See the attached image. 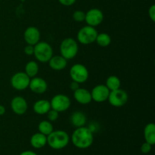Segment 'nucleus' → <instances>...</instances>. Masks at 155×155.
Returning <instances> with one entry per match:
<instances>
[{"label":"nucleus","instance_id":"nucleus-1","mask_svg":"<svg viewBox=\"0 0 155 155\" xmlns=\"http://www.w3.org/2000/svg\"><path fill=\"white\" fill-rule=\"evenodd\" d=\"M71 141L76 148L86 149L93 143V132L88 127H78L73 133Z\"/></svg>","mask_w":155,"mask_h":155},{"label":"nucleus","instance_id":"nucleus-2","mask_svg":"<svg viewBox=\"0 0 155 155\" xmlns=\"http://www.w3.org/2000/svg\"><path fill=\"white\" fill-rule=\"evenodd\" d=\"M70 136L64 130H53L47 136V144L50 148L54 150H61L67 147L69 144Z\"/></svg>","mask_w":155,"mask_h":155},{"label":"nucleus","instance_id":"nucleus-3","mask_svg":"<svg viewBox=\"0 0 155 155\" xmlns=\"http://www.w3.org/2000/svg\"><path fill=\"white\" fill-rule=\"evenodd\" d=\"M33 54L39 61L42 63L48 62V61L53 56L52 47L48 42L39 41L37 44L34 45Z\"/></svg>","mask_w":155,"mask_h":155},{"label":"nucleus","instance_id":"nucleus-4","mask_svg":"<svg viewBox=\"0 0 155 155\" xmlns=\"http://www.w3.org/2000/svg\"><path fill=\"white\" fill-rule=\"evenodd\" d=\"M78 44L73 38H66L61 43V55L67 60L74 58L78 53Z\"/></svg>","mask_w":155,"mask_h":155},{"label":"nucleus","instance_id":"nucleus-5","mask_svg":"<svg viewBox=\"0 0 155 155\" xmlns=\"http://www.w3.org/2000/svg\"><path fill=\"white\" fill-rule=\"evenodd\" d=\"M98 32L95 27L85 26L79 30L77 33V40L83 45H89L95 42Z\"/></svg>","mask_w":155,"mask_h":155},{"label":"nucleus","instance_id":"nucleus-6","mask_svg":"<svg viewBox=\"0 0 155 155\" xmlns=\"http://www.w3.org/2000/svg\"><path fill=\"white\" fill-rule=\"evenodd\" d=\"M70 76L73 81L83 83L89 78V71L86 66L82 64H75L70 70Z\"/></svg>","mask_w":155,"mask_h":155},{"label":"nucleus","instance_id":"nucleus-7","mask_svg":"<svg viewBox=\"0 0 155 155\" xmlns=\"http://www.w3.org/2000/svg\"><path fill=\"white\" fill-rule=\"evenodd\" d=\"M50 104H51V109L57 110L60 113L68 110L71 107V102L68 95L64 94H58L51 98Z\"/></svg>","mask_w":155,"mask_h":155},{"label":"nucleus","instance_id":"nucleus-8","mask_svg":"<svg viewBox=\"0 0 155 155\" xmlns=\"http://www.w3.org/2000/svg\"><path fill=\"white\" fill-rule=\"evenodd\" d=\"M109 103L112 106L116 107H120L127 104L128 101V95L127 92H125L120 88L114 91H110L108 98Z\"/></svg>","mask_w":155,"mask_h":155},{"label":"nucleus","instance_id":"nucleus-9","mask_svg":"<svg viewBox=\"0 0 155 155\" xmlns=\"http://www.w3.org/2000/svg\"><path fill=\"white\" fill-rule=\"evenodd\" d=\"M30 81V78L25 72H18L11 78V85L16 90L22 91L29 87Z\"/></svg>","mask_w":155,"mask_h":155},{"label":"nucleus","instance_id":"nucleus-10","mask_svg":"<svg viewBox=\"0 0 155 155\" xmlns=\"http://www.w3.org/2000/svg\"><path fill=\"white\" fill-rule=\"evenodd\" d=\"M104 19L103 12L98 8H92L86 13L85 21L87 25L95 27L100 25Z\"/></svg>","mask_w":155,"mask_h":155},{"label":"nucleus","instance_id":"nucleus-11","mask_svg":"<svg viewBox=\"0 0 155 155\" xmlns=\"http://www.w3.org/2000/svg\"><path fill=\"white\" fill-rule=\"evenodd\" d=\"M109 94H110V90L107 89L105 85L102 84L95 86L91 92L92 99L98 103H101L107 101Z\"/></svg>","mask_w":155,"mask_h":155},{"label":"nucleus","instance_id":"nucleus-12","mask_svg":"<svg viewBox=\"0 0 155 155\" xmlns=\"http://www.w3.org/2000/svg\"><path fill=\"white\" fill-rule=\"evenodd\" d=\"M11 107L15 114L23 115L27 112L28 104L25 98L21 96H16L11 101Z\"/></svg>","mask_w":155,"mask_h":155},{"label":"nucleus","instance_id":"nucleus-13","mask_svg":"<svg viewBox=\"0 0 155 155\" xmlns=\"http://www.w3.org/2000/svg\"><path fill=\"white\" fill-rule=\"evenodd\" d=\"M40 32L36 27H29L25 30L24 39L27 45H35L40 41Z\"/></svg>","mask_w":155,"mask_h":155},{"label":"nucleus","instance_id":"nucleus-14","mask_svg":"<svg viewBox=\"0 0 155 155\" xmlns=\"http://www.w3.org/2000/svg\"><path fill=\"white\" fill-rule=\"evenodd\" d=\"M29 88L33 92L36 94H42L48 89L47 82L41 77H33L30 80Z\"/></svg>","mask_w":155,"mask_h":155},{"label":"nucleus","instance_id":"nucleus-15","mask_svg":"<svg viewBox=\"0 0 155 155\" xmlns=\"http://www.w3.org/2000/svg\"><path fill=\"white\" fill-rule=\"evenodd\" d=\"M74 97L76 101L81 104H88L92 101L91 92L84 88H79L74 92Z\"/></svg>","mask_w":155,"mask_h":155},{"label":"nucleus","instance_id":"nucleus-16","mask_svg":"<svg viewBox=\"0 0 155 155\" xmlns=\"http://www.w3.org/2000/svg\"><path fill=\"white\" fill-rule=\"evenodd\" d=\"M49 67L52 70L56 71H60L64 69L68 64V60L61 55L52 56L48 61Z\"/></svg>","mask_w":155,"mask_h":155},{"label":"nucleus","instance_id":"nucleus-17","mask_svg":"<svg viewBox=\"0 0 155 155\" xmlns=\"http://www.w3.org/2000/svg\"><path fill=\"white\" fill-rule=\"evenodd\" d=\"M50 109H51V104L48 100H38L33 104V110L35 113L39 115L46 114Z\"/></svg>","mask_w":155,"mask_h":155},{"label":"nucleus","instance_id":"nucleus-18","mask_svg":"<svg viewBox=\"0 0 155 155\" xmlns=\"http://www.w3.org/2000/svg\"><path fill=\"white\" fill-rule=\"evenodd\" d=\"M46 144L47 136L42 134L39 132L33 134L30 138V145L33 148H36V149L43 148L44 146H45Z\"/></svg>","mask_w":155,"mask_h":155},{"label":"nucleus","instance_id":"nucleus-19","mask_svg":"<svg viewBox=\"0 0 155 155\" xmlns=\"http://www.w3.org/2000/svg\"><path fill=\"white\" fill-rule=\"evenodd\" d=\"M71 123L76 128L84 127L86 123V117L83 112L75 111L71 114Z\"/></svg>","mask_w":155,"mask_h":155},{"label":"nucleus","instance_id":"nucleus-20","mask_svg":"<svg viewBox=\"0 0 155 155\" xmlns=\"http://www.w3.org/2000/svg\"><path fill=\"white\" fill-rule=\"evenodd\" d=\"M144 137L145 142L154 145L155 144V125L154 123H149L144 129Z\"/></svg>","mask_w":155,"mask_h":155},{"label":"nucleus","instance_id":"nucleus-21","mask_svg":"<svg viewBox=\"0 0 155 155\" xmlns=\"http://www.w3.org/2000/svg\"><path fill=\"white\" fill-rule=\"evenodd\" d=\"M120 80L119 77H117V76H110V77H107V79L106 80L105 86H107V89L110 91H114L116 90V89H120Z\"/></svg>","mask_w":155,"mask_h":155},{"label":"nucleus","instance_id":"nucleus-22","mask_svg":"<svg viewBox=\"0 0 155 155\" xmlns=\"http://www.w3.org/2000/svg\"><path fill=\"white\" fill-rule=\"evenodd\" d=\"M39 72V65L34 61H31L27 63L25 66V74L30 78L36 77Z\"/></svg>","mask_w":155,"mask_h":155},{"label":"nucleus","instance_id":"nucleus-23","mask_svg":"<svg viewBox=\"0 0 155 155\" xmlns=\"http://www.w3.org/2000/svg\"><path fill=\"white\" fill-rule=\"evenodd\" d=\"M38 130L40 133L48 136L54 130V128L49 120H43L41 121L38 125Z\"/></svg>","mask_w":155,"mask_h":155},{"label":"nucleus","instance_id":"nucleus-24","mask_svg":"<svg viewBox=\"0 0 155 155\" xmlns=\"http://www.w3.org/2000/svg\"><path fill=\"white\" fill-rule=\"evenodd\" d=\"M95 42L99 46L107 47L111 42V38H110V35L106 33H98Z\"/></svg>","mask_w":155,"mask_h":155},{"label":"nucleus","instance_id":"nucleus-25","mask_svg":"<svg viewBox=\"0 0 155 155\" xmlns=\"http://www.w3.org/2000/svg\"><path fill=\"white\" fill-rule=\"evenodd\" d=\"M85 18H86V13L83 11L77 10L73 14V18L76 22L80 23L85 21Z\"/></svg>","mask_w":155,"mask_h":155},{"label":"nucleus","instance_id":"nucleus-26","mask_svg":"<svg viewBox=\"0 0 155 155\" xmlns=\"http://www.w3.org/2000/svg\"><path fill=\"white\" fill-rule=\"evenodd\" d=\"M47 117H48V119L50 122H54V121L57 120L58 118L59 117V112H58L57 110H53V109H50L49 111L46 114Z\"/></svg>","mask_w":155,"mask_h":155},{"label":"nucleus","instance_id":"nucleus-27","mask_svg":"<svg viewBox=\"0 0 155 155\" xmlns=\"http://www.w3.org/2000/svg\"><path fill=\"white\" fill-rule=\"evenodd\" d=\"M151 148H152V145L145 142L141 145L140 149L142 153H143V154H148L151 151Z\"/></svg>","mask_w":155,"mask_h":155},{"label":"nucleus","instance_id":"nucleus-28","mask_svg":"<svg viewBox=\"0 0 155 155\" xmlns=\"http://www.w3.org/2000/svg\"><path fill=\"white\" fill-rule=\"evenodd\" d=\"M34 52V45H27L24 48V53L27 55H33Z\"/></svg>","mask_w":155,"mask_h":155},{"label":"nucleus","instance_id":"nucleus-29","mask_svg":"<svg viewBox=\"0 0 155 155\" xmlns=\"http://www.w3.org/2000/svg\"><path fill=\"white\" fill-rule=\"evenodd\" d=\"M148 15H149L150 19L151 20V21L154 22L155 21V5H152L151 7L148 9Z\"/></svg>","mask_w":155,"mask_h":155},{"label":"nucleus","instance_id":"nucleus-30","mask_svg":"<svg viewBox=\"0 0 155 155\" xmlns=\"http://www.w3.org/2000/svg\"><path fill=\"white\" fill-rule=\"evenodd\" d=\"M77 0H58L59 2L64 6H71L76 2Z\"/></svg>","mask_w":155,"mask_h":155},{"label":"nucleus","instance_id":"nucleus-31","mask_svg":"<svg viewBox=\"0 0 155 155\" xmlns=\"http://www.w3.org/2000/svg\"><path fill=\"white\" fill-rule=\"evenodd\" d=\"M70 88H71V89H72V90L74 92V91L77 90V89L80 88V83H77V82L75 81H72L71 83V84H70Z\"/></svg>","mask_w":155,"mask_h":155},{"label":"nucleus","instance_id":"nucleus-32","mask_svg":"<svg viewBox=\"0 0 155 155\" xmlns=\"http://www.w3.org/2000/svg\"><path fill=\"white\" fill-rule=\"evenodd\" d=\"M19 155H37V154L33 151H24L21 152Z\"/></svg>","mask_w":155,"mask_h":155},{"label":"nucleus","instance_id":"nucleus-33","mask_svg":"<svg viewBox=\"0 0 155 155\" xmlns=\"http://www.w3.org/2000/svg\"><path fill=\"white\" fill-rule=\"evenodd\" d=\"M5 114V106L0 104V116H2Z\"/></svg>","mask_w":155,"mask_h":155}]
</instances>
